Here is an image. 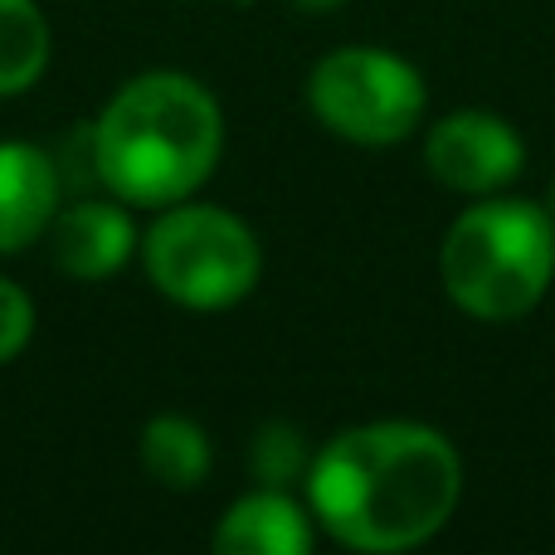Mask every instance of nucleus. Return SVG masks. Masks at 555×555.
<instances>
[{
	"instance_id": "obj_9",
	"label": "nucleus",
	"mask_w": 555,
	"mask_h": 555,
	"mask_svg": "<svg viewBox=\"0 0 555 555\" xmlns=\"http://www.w3.org/2000/svg\"><path fill=\"white\" fill-rule=\"evenodd\" d=\"M220 555H307L312 551V512L297 507L287 488H259L230 502L215 527Z\"/></svg>"
},
{
	"instance_id": "obj_11",
	"label": "nucleus",
	"mask_w": 555,
	"mask_h": 555,
	"mask_svg": "<svg viewBox=\"0 0 555 555\" xmlns=\"http://www.w3.org/2000/svg\"><path fill=\"white\" fill-rule=\"evenodd\" d=\"M54 54L49 20L35 0H0V98H20L39 83Z\"/></svg>"
},
{
	"instance_id": "obj_15",
	"label": "nucleus",
	"mask_w": 555,
	"mask_h": 555,
	"mask_svg": "<svg viewBox=\"0 0 555 555\" xmlns=\"http://www.w3.org/2000/svg\"><path fill=\"white\" fill-rule=\"evenodd\" d=\"M546 215L555 220V181H551V195H546Z\"/></svg>"
},
{
	"instance_id": "obj_3",
	"label": "nucleus",
	"mask_w": 555,
	"mask_h": 555,
	"mask_svg": "<svg viewBox=\"0 0 555 555\" xmlns=\"http://www.w3.org/2000/svg\"><path fill=\"white\" fill-rule=\"evenodd\" d=\"M439 278L453 307L478 322H517L555 283V220L546 205L482 195L449 224Z\"/></svg>"
},
{
	"instance_id": "obj_2",
	"label": "nucleus",
	"mask_w": 555,
	"mask_h": 555,
	"mask_svg": "<svg viewBox=\"0 0 555 555\" xmlns=\"http://www.w3.org/2000/svg\"><path fill=\"white\" fill-rule=\"evenodd\" d=\"M224 152V113L191 74L152 68L107 98L88 127V166L107 195L142 210L191 201Z\"/></svg>"
},
{
	"instance_id": "obj_12",
	"label": "nucleus",
	"mask_w": 555,
	"mask_h": 555,
	"mask_svg": "<svg viewBox=\"0 0 555 555\" xmlns=\"http://www.w3.org/2000/svg\"><path fill=\"white\" fill-rule=\"evenodd\" d=\"M249 468H254V478H259V488H293V482H307L312 449H307L302 429L287 420H269L254 434Z\"/></svg>"
},
{
	"instance_id": "obj_8",
	"label": "nucleus",
	"mask_w": 555,
	"mask_h": 555,
	"mask_svg": "<svg viewBox=\"0 0 555 555\" xmlns=\"http://www.w3.org/2000/svg\"><path fill=\"white\" fill-rule=\"evenodd\" d=\"M64 205V176L35 142H0V254H25L44 240Z\"/></svg>"
},
{
	"instance_id": "obj_10",
	"label": "nucleus",
	"mask_w": 555,
	"mask_h": 555,
	"mask_svg": "<svg viewBox=\"0 0 555 555\" xmlns=\"http://www.w3.org/2000/svg\"><path fill=\"white\" fill-rule=\"evenodd\" d=\"M210 434L185 414H156L142 429V468L171 492H191L210 478Z\"/></svg>"
},
{
	"instance_id": "obj_13",
	"label": "nucleus",
	"mask_w": 555,
	"mask_h": 555,
	"mask_svg": "<svg viewBox=\"0 0 555 555\" xmlns=\"http://www.w3.org/2000/svg\"><path fill=\"white\" fill-rule=\"evenodd\" d=\"M35 336V302L20 283L0 278V365H10Z\"/></svg>"
},
{
	"instance_id": "obj_1",
	"label": "nucleus",
	"mask_w": 555,
	"mask_h": 555,
	"mask_svg": "<svg viewBox=\"0 0 555 555\" xmlns=\"http://www.w3.org/2000/svg\"><path fill=\"white\" fill-rule=\"evenodd\" d=\"M463 498V459L420 420L341 429L307 468V512L346 551L390 555L434 541Z\"/></svg>"
},
{
	"instance_id": "obj_4",
	"label": "nucleus",
	"mask_w": 555,
	"mask_h": 555,
	"mask_svg": "<svg viewBox=\"0 0 555 555\" xmlns=\"http://www.w3.org/2000/svg\"><path fill=\"white\" fill-rule=\"evenodd\" d=\"M142 269L162 297L191 312H224L259 287L263 249L240 215L176 201L142 234Z\"/></svg>"
},
{
	"instance_id": "obj_6",
	"label": "nucleus",
	"mask_w": 555,
	"mask_h": 555,
	"mask_svg": "<svg viewBox=\"0 0 555 555\" xmlns=\"http://www.w3.org/2000/svg\"><path fill=\"white\" fill-rule=\"evenodd\" d=\"M424 166L434 181L459 195H498L527 171V142L507 117L463 107L429 127Z\"/></svg>"
},
{
	"instance_id": "obj_5",
	"label": "nucleus",
	"mask_w": 555,
	"mask_h": 555,
	"mask_svg": "<svg viewBox=\"0 0 555 555\" xmlns=\"http://www.w3.org/2000/svg\"><path fill=\"white\" fill-rule=\"evenodd\" d=\"M307 107L332 137L351 146H395L420 132L429 88L410 59L375 44H346L317 59Z\"/></svg>"
},
{
	"instance_id": "obj_7",
	"label": "nucleus",
	"mask_w": 555,
	"mask_h": 555,
	"mask_svg": "<svg viewBox=\"0 0 555 555\" xmlns=\"http://www.w3.org/2000/svg\"><path fill=\"white\" fill-rule=\"evenodd\" d=\"M49 259L74 283H103V278L122 273L127 259L142 249L132 215L122 210L117 195L107 201H68L44 230Z\"/></svg>"
},
{
	"instance_id": "obj_14",
	"label": "nucleus",
	"mask_w": 555,
	"mask_h": 555,
	"mask_svg": "<svg viewBox=\"0 0 555 555\" xmlns=\"http://www.w3.org/2000/svg\"><path fill=\"white\" fill-rule=\"evenodd\" d=\"M287 10H297V15H332L336 5H346V0H283Z\"/></svg>"
}]
</instances>
